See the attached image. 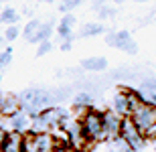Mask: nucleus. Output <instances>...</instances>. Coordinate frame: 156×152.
<instances>
[{"mask_svg": "<svg viewBox=\"0 0 156 152\" xmlns=\"http://www.w3.org/2000/svg\"><path fill=\"white\" fill-rule=\"evenodd\" d=\"M73 37H69V39H63V43H61V49H63V51H69L71 49V45H73Z\"/></svg>", "mask_w": 156, "mask_h": 152, "instance_id": "27", "label": "nucleus"}, {"mask_svg": "<svg viewBox=\"0 0 156 152\" xmlns=\"http://www.w3.org/2000/svg\"><path fill=\"white\" fill-rule=\"evenodd\" d=\"M75 6H79V2H77V0H69V2H61V4H59V10L67 14V12H69V10H73Z\"/></svg>", "mask_w": 156, "mask_h": 152, "instance_id": "25", "label": "nucleus"}, {"mask_svg": "<svg viewBox=\"0 0 156 152\" xmlns=\"http://www.w3.org/2000/svg\"><path fill=\"white\" fill-rule=\"evenodd\" d=\"M0 152H24L23 136H20V134H14V132H10V134L6 136L4 144L0 146Z\"/></svg>", "mask_w": 156, "mask_h": 152, "instance_id": "13", "label": "nucleus"}, {"mask_svg": "<svg viewBox=\"0 0 156 152\" xmlns=\"http://www.w3.org/2000/svg\"><path fill=\"white\" fill-rule=\"evenodd\" d=\"M55 152H71V150H69V146H59V148H55Z\"/></svg>", "mask_w": 156, "mask_h": 152, "instance_id": "28", "label": "nucleus"}, {"mask_svg": "<svg viewBox=\"0 0 156 152\" xmlns=\"http://www.w3.org/2000/svg\"><path fill=\"white\" fill-rule=\"evenodd\" d=\"M98 6V12H99V16L101 18H108V16H114V8H110V6H101V4H95Z\"/></svg>", "mask_w": 156, "mask_h": 152, "instance_id": "26", "label": "nucleus"}, {"mask_svg": "<svg viewBox=\"0 0 156 152\" xmlns=\"http://www.w3.org/2000/svg\"><path fill=\"white\" fill-rule=\"evenodd\" d=\"M81 67L87 71H104L108 67V59L105 57H87L81 61Z\"/></svg>", "mask_w": 156, "mask_h": 152, "instance_id": "15", "label": "nucleus"}, {"mask_svg": "<svg viewBox=\"0 0 156 152\" xmlns=\"http://www.w3.org/2000/svg\"><path fill=\"white\" fill-rule=\"evenodd\" d=\"M154 146H156V138H154Z\"/></svg>", "mask_w": 156, "mask_h": 152, "instance_id": "30", "label": "nucleus"}, {"mask_svg": "<svg viewBox=\"0 0 156 152\" xmlns=\"http://www.w3.org/2000/svg\"><path fill=\"white\" fill-rule=\"evenodd\" d=\"M53 49V43L51 41H45V43H41L39 47H37V57H45L47 53Z\"/></svg>", "mask_w": 156, "mask_h": 152, "instance_id": "24", "label": "nucleus"}, {"mask_svg": "<svg viewBox=\"0 0 156 152\" xmlns=\"http://www.w3.org/2000/svg\"><path fill=\"white\" fill-rule=\"evenodd\" d=\"M16 20H18V12L14 10V8H2V12H0V23L2 24L12 27Z\"/></svg>", "mask_w": 156, "mask_h": 152, "instance_id": "20", "label": "nucleus"}, {"mask_svg": "<svg viewBox=\"0 0 156 152\" xmlns=\"http://www.w3.org/2000/svg\"><path fill=\"white\" fill-rule=\"evenodd\" d=\"M105 43L110 45V47H116L120 51H126L130 55L138 51V45L134 43L132 35H130V30H116V33H110V35L105 37Z\"/></svg>", "mask_w": 156, "mask_h": 152, "instance_id": "7", "label": "nucleus"}, {"mask_svg": "<svg viewBox=\"0 0 156 152\" xmlns=\"http://www.w3.org/2000/svg\"><path fill=\"white\" fill-rule=\"evenodd\" d=\"M138 94L142 95L144 104H150V105L156 108V79H148V81H144L142 85H140Z\"/></svg>", "mask_w": 156, "mask_h": 152, "instance_id": "12", "label": "nucleus"}, {"mask_svg": "<svg viewBox=\"0 0 156 152\" xmlns=\"http://www.w3.org/2000/svg\"><path fill=\"white\" fill-rule=\"evenodd\" d=\"M73 27H75V16H73V14H65V16L61 18L59 27H57L59 37H61V39H69V37H73V35H71Z\"/></svg>", "mask_w": 156, "mask_h": 152, "instance_id": "14", "label": "nucleus"}, {"mask_svg": "<svg viewBox=\"0 0 156 152\" xmlns=\"http://www.w3.org/2000/svg\"><path fill=\"white\" fill-rule=\"evenodd\" d=\"M112 111L118 114L120 118H130V105H128V94L126 89L124 91H118L112 100Z\"/></svg>", "mask_w": 156, "mask_h": 152, "instance_id": "11", "label": "nucleus"}, {"mask_svg": "<svg viewBox=\"0 0 156 152\" xmlns=\"http://www.w3.org/2000/svg\"><path fill=\"white\" fill-rule=\"evenodd\" d=\"M128 94V105H130V114H132L136 108H138L140 104H144V100H142V95L138 94V91H134V89H126Z\"/></svg>", "mask_w": 156, "mask_h": 152, "instance_id": "21", "label": "nucleus"}, {"mask_svg": "<svg viewBox=\"0 0 156 152\" xmlns=\"http://www.w3.org/2000/svg\"><path fill=\"white\" fill-rule=\"evenodd\" d=\"M8 126H10V132L24 136V134H27V130H30V118L20 110L18 114H14L12 118H8Z\"/></svg>", "mask_w": 156, "mask_h": 152, "instance_id": "10", "label": "nucleus"}, {"mask_svg": "<svg viewBox=\"0 0 156 152\" xmlns=\"http://www.w3.org/2000/svg\"><path fill=\"white\" fill-rule=\"evenodd\" d=\"M23 146L24 152H55L61 144L57 142L55 134H27L23 136Z\"/></svg>", "mask_w": 156, "mask_h": 152, "instance_id": "3", "label": "nucleus"}, {"mask_svg": "<svg viewBox=\"0 0 156 152\" xmlns=\"http://www.w3.org/2000/svg\"><path fill=\"white\" fill-rule=\"evenodd\" d=\"M20 110H23V105H20V101H18V95H14V94H0V116L12 118Z\"/></svg>", "mask_w": 156, "mask_h": 152, "instance_id": "9", "label": "nucleus"}, {"mask_svg": "<svg viewBox=\"0 0 156 152\" xmlns=\"http://www.w3.org/2000/svg\"><path fill=\"white\" fill-rule=\"evenodd\" d=\"M59 130H63L65 142L69 144V150H83V148H87V140H85V136H83L79 120L67 118V120H63Z\"/></svg>", "mask_w": 156, "mask_h": 152, "instance_id": "4", "label": "nucleus"}, {"mask_svg": "<svg viewBox=\"0 0 156 152\" xmlns=\"http://www.w3.org/2000/svg\"><path fill=\"white\" fill-rule=\"evenodd\" d=\"M91 105H93V97H91V94H87V91L77 94L75 100H73V108H75V110H91Z\"/></svg>", "mask_w": 156, "mask_h": 152, "instance_id": "16", "label": "nucleus"}, {"mask_svg": "<svg viewBox=\"0 0 156 152\" xmlns=\"http://www.w3.org/2000/svg\"><path fill=\"white\" fill-rule=\"evenodd\" d=\"M69 118V111L59 108V105H53V108H47L30 120V134H53L55 130L61 128L63 120Z\"/></svg>", "mask_w": 156, "mask_h": 152, "instance_id": "1", "label": "nucleus"}, {"mask_svg": "<svg viewBox=\"0 0 156 152\" xmlns=\"http://www.w3.org/2000/svg\"><path fill=\"white\" fill-rule=\"evenodd\" d=\"M130 120L142 134H148L156 126V108L150 104H140L136 110L130 114Z\"/></svg>", "mask_w": 156, "mask_h": 152, "instance_id": "5", "label": "nucleus"}, {"mask_svg": "<svg viewBox=\"0 0 156 152\" xmlns=\"http://www.w3.org/2000/svg\"><path fill=\"white\" fill-rule=\"evenodd\" d=\"M120 140L126 144L128 148L132 152H136V150H142L144 148V144H146V138H144V134L140 132L136 126L132 124V120L130 118H124V122H122V132H120Z\"/></svg>", "mask_w": 156, "mask_h": 152, "instance_id": "6", "label": "nucleus"}, {"mask_svg": "<svg viewBox=\"0 0 156 152\" xmlns=\"http://www.w3.org/2000/svg\"><path fill=\"white\" fill-rule=\"evenodd\" d=\"M122 122H124V118H120L112 110L104 111V134H105V138L118 140L120 138V132H122Z\"/></svg>", "mask_w": 156, "mask_h": 152, "instance_id": "8", "label": "nucleus"}, {"mask_svg": "<svg viewBox=\"0 0 156 152\" xmlns=\"http://www.w3.org/2000/svg\"><path fill=\"white\" fill-rule=\"evenodd\" d=\"M2 43H4V37H2V35H0V45H2Z\"/></svg>", "mask_w": 156, "mask_h": 152, "instance_id": "29", "label": "nucleus"}, {"mask_svg": "<svg viewBox=\"0 0 156 152\" xmlns=\"http://www.w3.org/2000/svg\"><path fill=\"white\" fill-rule=\"evenodd\" d=\"M104 30H105V24L87 23V24H83V29H81V37H98V35H101Z\"/></svg>", "mask_w": 156, "mask_h": 152, "instance_id": "17", "label": "nucleus"}, {"mask_svg": "<svg viewBox=\"0 0 156 152\" xmlns=\"http://www.w3.org/2000/svg\"><path fill=\"white\" fill-rule=\"evenodd\" d=\"M77 120L81 124V130H83V136H85L87 144L89 142H99V140L105 138V134H104V111L85 110Z\"/></svg>", "mask_w": 156, "mask_h": 152, "instance_id": "2", "label": "nucleus"}, {"mask_svg": "<svg viewBox=\"0 0 156 152\" xmlns=\"http://www.w3.org/2000/svg\"><path fill=\"white\" fill-rule=\"evenodd\" d=\"M18 35H20V30H18V27L16 24H12V27H6L4 29V41H16L18 39Z\"/></svg>", "mask_w": 156, "mask_h": 152, "instance_id": "22", "label": "nucleus"}, {"mask_svg": "<svg viewBox=\"0 0 156 152\" xmlns=\"http://www.w3.org/2000/svg\"><path fill=\"white\" fill-rule=\"evenodd\" d=\"M12 61V49H6V51L0 53V69H4V67H8Z\"/></svg>", "mask_w": 156, "mask_h": 152, "instance_id": "23", "label": "nucleus"}, {"mask_svg": "<svg viewBox=\"0 0 156 152\" xmlns=\"http://www.w3.org/2000/svg\"><path fill=\"white\" fill-rule=\"evenodd\" d=\"M51 33H53V23H41V29H39V33H37V37L33 39V43L41 45V43L49 41Z\"/></svg>", "mask_w": 156, "mask_h": 152, "instance_id": "18", "label": "nucleus"}, {"mask_svg": "<svg viewBox=\"0 0 156 152\" xmlns=\"http://www.w3.org/2000/svg\"><path fill=\"white\" fill-rule=\"evenodd\" d=\"M39 29H41V20H29L27 23V27H24V30H23V35H24V39L29 43H33V39L37 37V33H39Z\"/></svg>", "mask_w": 156, "mask_h": 152, "instance_id": "19", "label": "nucleus"}]
</instances>
